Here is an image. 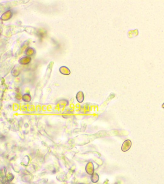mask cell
Instances as JSON below:
<instances>
[{
  "label": "cell",
  "mask_w": 164,
  "mask_h": 184,
  "mask_svg": "<svg viewBox=\"0 0 164 184\" xmlns=\"http://www.w3.org/2000/svg\"><path fill=\"white\" fill-rule=\"evenodd\" d=\"M162 107L163 108H164V103L163 104H162Z\"/></svg>",
  "instance_id": "4"
},
{
  "label": "cell",
  "mask_w": 164,
  "mask_h": 184,
  "mask_svg": "<svg viewBox=\"0 0 164 184\" xmlns=\"http://www.w3.org/2000/svg\"><path fill=\"white\" fill-rule=\"evenodd\" d=\"M59 71L61 73L64 74V75H69L70 73V71L69 70L68 68L66 67H62L59 69Z\"/></svg>",
  "instance_id": "3"
},
{
  "label": "cell",
  "mask_w": 164,
  "mask_h": 184,
  "mask_svg": "<svg viewBox=\"0 0 164 184\" xmlns=\"http://www.w3.org/2000/svg\"><path fill=\"white\" fill-rule=\"evenodd\" d=\"M139 31L138 29H135L132 30H130L128 32V36L130 38H132L138 35Z\"/></svg>",
  "instance_id": "2"
},
{
  "label": "cell",
  "mask_w": 164,
  "mask_h": 184,
  "mask_svg": "<svg viewBox=\"0 0 164 184\" xmlns=\"http://www.w3.org/2000/svg\"><path fill=\"white\" fill-rule=\"evenodd\" d=\"M132 146V142L130 140L128 139L124 141L122 144V150L123 152H126L131 148Z\"/></svg>",
  "instance_id": "1"
}]
</instances>
